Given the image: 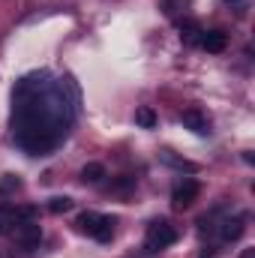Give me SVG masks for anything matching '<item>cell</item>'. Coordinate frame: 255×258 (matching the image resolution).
Returning a JSON list of instances; mask_svg holds the SVG:
<instances>
[{"mask_svg":"<svg viewBox=\"0 0 255 258\" xmlns=\"http://www.w3.org/2000/svg\"><path fill=\"white\" fill-rule=\"evenodd\" d=\"M222 3H228V6H243L246 0H222Z\"/></svg>","mask_w":255,"mask_h":258,"instance_id":"obj_14","label":"cell"},{"mask_svg":"<svg viewBox=\"0 0 255 258\" xmlns=\"http://www.w3.org/2000/svg\"><path fill=\"white\" fill-rule=\"evenodd\" d=\"M174 240H177V228H174L168 219H156V222L147 225L144 249H147V252H159V249H168Z\"/></svg>","mask_w":255,"mask_h":258,"instance_id":"obj_2","label":"cell"},{"mask_svg":"<svg viewBox=\"0 0 255 258\" xmlns=\"http://www.w3.org/2000/svg\"><path fill=\"white\" fill-rule=\"evenodd\" d=\"M180 120H183V126L192 129L195 135H207V132H210V123H207V117H204L201 111H192L189 108V111L180 114Z\"/></svg>","mask_w":255,"mask_h":258,"instance_id":"obj_7","label":"cell"},{"mask_svg":"<svg viewBox=\"0 0 255 258\" xmlns=\"http://www.w3.org/2000/svg\"><path fill=\"white\" fill-rule=\"evenodd\" d=\"M198 45H201L204 51H210V54H222V51L228 48V36H225L222 30H201Z\"/></svg>","mask_w":255,"mask_h":258,"instance_id":"obj_5","label":"cell"},{"mask_svg":"<svg viewBox=\"0 0 255 258\" xmlns=\"http://www.w3.org/2000/svg\"><path fill=\"white\" fill-rule=\"evenodd\" d=\"M135 123H138L141 129H153V126H156V111H153L150 105L135 108Z\"/></svg>","mask_w":255,"mask_h":258,"instance_id":"obj_9","label":"cell"},{"mask_svg":"<svg viewBox=\"0 0 255 258\" xmlns=\"http://www.w3.org/2000/svg\"><path fill=\"white\" fill-rule=\"evenodd\" d=\"M198 192H201L198 180L186 177V180H180V183L174 186V192H171V204H174L177 210H186V207H192V204L198 201Z\"/></svg>","mask_w":255,"mask_h":258,"instance_id":"obj_3","label":"cell"},{"mask_svg":"<svg viewBox=\"0 0 255 258\" xmlns=\"http://www.w3.org/2000/svg\"><path fill=\"white\" fill-rule=\"evenodd\" d=\"M105 177V165L102 162H87L84 168H81V180L84 183H99Z\"/></svg>","mask_w":255,"mask_h":258,"instance_id":"obj_8","label":"cell"},{"mask_svg":"<svg viewBox=\"0 0 255 258\" xmlns=\"http://www.w3.org/2000/svg\"><path fill=\"white\" fill-rule=\"evenodd\" d=\"M3 231H6V228H3V222H0V234H3Z\"/></svg>","mask_w":255,"mask_h":258,"instance_id":"obj_15","label":"cell"},{"mask_svg":"<svg viewBox=\"0 0 255 258\" xmlns=\"http://www.w3.org/2000/svg\"><path fill=\"white\" fill-rule=\"evenodd\" d=\"M75 225H78V231H84V234L96 237L99 243H108V240H111V234H114V219H111V216H102V213H93V210L78 213Z\"/></svg>","mask_w":255,"mask_h":258,"instance_id":"obj_1","label":"cell"},{"mask_svg":"<svg viewBox=\"0 0 255 258\" xmlns=\"http://www.w3.org/2000/svg\"><path fill=\"white\" fill-rule=\"evenodd\" d=\"M159 159H162L165 165H171V168H180V171H195V165H192V162H186V159H177V156H174V153H168V150H165V153H159Z\"/></svg>","mask_w":255,"mask_h":258,"instance_id":"obj_11","label":"cell"},{"mask_svg":"<svg viewBox=\"0 0 255 258\" xmlns=\"http://www.w3.org/2000/svg\"><path fill=\"white\" fill-rule=\"evenodd\" d=\"M12 237H15L18 246L33 249V246H39V240H42V228H39V222H33V219H30V222H15Z\"/></svg>","mask_w":255,"mask_h":258,"instance_id":"obj_4","label":"cell"},{"mask_svg":"<svg viewBox=\"0 0 255 258\" xmlns=\"http://www.w3.org/2000/svg\"><path fill=\"white\" fill-rule=\"evenodd\" d=\"M177 6H180V0H162V12H165V15H174Z\"/></svg>","mask_w":255,"mask_h":258,"instance_id":"obj_13","label":"cell"},{"mask_svg":"<svg viewBox=\"0 0 255 258\" xmlns=\"http://www.w3.org/2000/svg\"><path fill=\"white\" fill-rule=\"evenodd\" d=\"M243 231H246L243 216H228V219H222V222H219V237H222L225 243L240 240V237H243Z\"/></svg>","mask_w":255,"mask_h":258,"instance_id":"obj_6","label":"cell"},{"mask_svg":"<svg viewBox=\"0 0 255 258\" xmlns=\"http://www.w3.org/2000/svg\"><path fill=\"white\" fill-rule=\"evenodd\" d=\"M48 210H51V213H66V210H72V198H66V195L51 198V201H48Z\"/></svg>","mask_w":255,"mask_h":258,"instance_id":"obj_12","label":"cell"},{"mask_svg":"<svg viewBox=\"0 0 255 258\" xmlns=\"http://www.w3.org/2000/svg\"><path fill=\"white\" fill-rule=\"evenodd\" d=\"M198 36H201V27H198V21H183L180 24V39L183 42H189V45H198Z\"/></svg>","mask_w":255,"mask_h":258,"instance_id":"obj_10","label":"cell"}]
</instances>
